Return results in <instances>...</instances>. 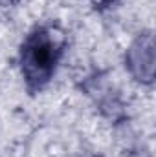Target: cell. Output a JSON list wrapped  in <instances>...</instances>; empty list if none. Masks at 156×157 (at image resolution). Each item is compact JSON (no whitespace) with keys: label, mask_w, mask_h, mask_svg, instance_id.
<instances>
[{"label":"cell","mask_w":156,"mask_h":157,"mask_svg":"<svg viewBox=\"0 0 156 157\" xmlns=\"http://www.w3.org/2000/svg\"><path fill=\"white\" fill-rule=\"evenodd\" d=\"M64 37L51 26H37L20 46V73L30 93H39L53 78L64 55Z\"/></svg>","instance_id":"1"},{"label":"cell","mask_w":156,"mask_h":157,"mask_svg":"<svg viewBox=\"0 0 156 157\" xmlns=\"http://www.w3.org/2000/svg\"><path fill=\"white\" fill-rule=\"evenodd\" d=\"M125 66L138 82L153 84L154 80V37L151 31L140 33L125 53Z\"/></svg>","instance_id":"2"},{"label":"cell","mask_w":156,"mask_h":157,"mask_svg":"<svg viewBox=\"0 0 156 157\" xmlns=\"http://www.w3.org/2000/svg\"><path fill=\"white\" fill-rule=\"evenodd\" d=\"M117 0H99V4L97 6H101V7H110V6H114Z\"/></svg>","instance_id":"3"},{"label":"cell","mask_w":156,"mask_h":157,"mask_svg":"<svg viewBox=\"0 0 156 157\" xmlns=\"http://www.w3.org/2000/svg\"><path fill=\"white\" fill-rule=\"evenodd\" d=\"M130 157H143V155H130Z\"/></svg>","instance_id":"4"},{"label":"cell","mask_w":156,"mask_h":157,"mask_svg":"<svg viewBox=\"0 0 156 157\" xmlns=\"http://www.w3.org/2000/svg\"><path fill=\"white\" fill-rule=\"evenodd\" d=\"M90 157H101V155H90Z\"/></svg>","instance_id":"5"}]
</instances>
